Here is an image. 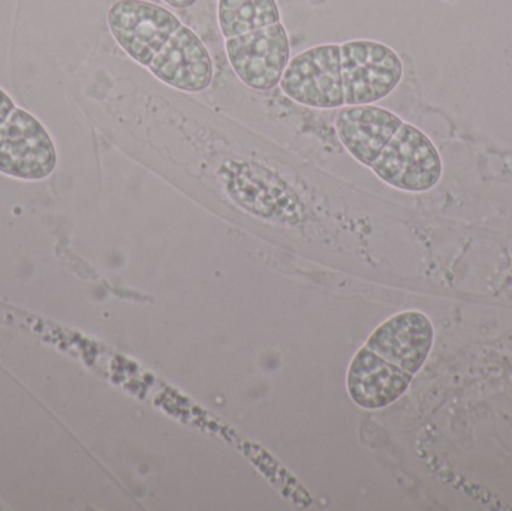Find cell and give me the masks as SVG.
Masks as SVG:
<instances>
[{
  "label": "cell",
  "instance_id": "7c38bea8",
  "mask_svg": "<svg viewBox=\"0 0 512 511\" xmlns=\"http://www.w3.org/2000/svg\"><path fill=\"white\" fill-rule=\"evenodd\" d=\"M164 2L174 9H186L191 8V6H194L195 3L198 2V0H164Z\"/></svg>",
  "mask_w": 512,
  "mask_h": 511
},
{
  "label": "cell",
  "instance_id": "6da1fadb",
  "mask_svg": "<svg viewBox=\"0 0 512 511\" xmlns=\"http://www.w3.org/2000/svg\"><path fill=\"white\" fill-rule=\"evenodd\" d=\"M218 21L237 77L259 92L279 86L291 44L276 0H218Z\"/></svg>",
  "mask_w": 512,
  "mask_h": 511
},
{
  "label": "cell",
  "instance_id": "7a4b0ae2",
  "mask_svg": "<svg viewBox=\"0 0 512 511\" xmlns=\"http://www.w3.org/2000/svg\"><path fill=\"white\" fill-rule=\"evenodd\" d=\"M182 20L147 0H119L108 11V27L123 51L144 68L170 45Z\"/></svg>",
  "mask_w": 512,
  "mask_h": 511
},
{
  "label": "cell",
  "instance_id": "9c48e42d",
  "mask_svg": "<svg viewBox=\"0 0 512 511\" xmlns=\"http://www.w3.org/2000/svg\"><path fill=\"white\" fill-rule=\"evenodd\" d=\"M403 120L393 111L376 105H351L340 108L336 131L340 143L360 164L372 167Z\"/></svg>",
  "mask_w": 512,
  "mask_h": 511
},
{
  "label": "cell",
  "instance_id": "5b68a950",
  "mask_svg": "<svg viewBox=\"0 0 512 511\" xmlns=\"http://www.w3.org/2000/svg\"><path fill=\"white\" fill-rule=\"evenodd\" d=\"M370 168L393 188L426 192L441 180L442 159L421 129L403 122Z\"/></svg>",
  "mask_w": 512,
  "mask_h": 511
},
{
  "label": "cell",
  "instance_id": "ba28073f",
  "mask_svg": "<svg viewBox=\"0 0 512 511\" xmlns=\"http://www.w3.org/2000/svg\"><path fill=\"white\" fill-rule=\"evenodd\" d=\"M147 69L167 86L188 93L203 92L215 75L209 50L185 24Z\"/></svg>",
  "mask_w": 512,
  "mask_h": 511
},
{
  "label": "cell",
  "instance_id": "3957f363",
  "mask_svg": "<svg viewBox=\"0 0 512 511\" xmlns=\"http://www.w3.org/2000/svg\"><path fill=\"white\" fill-rule=\"evenodd\" d=\"M280 89L292 101L310 108L345 107L340 44L307 48L289 60Z\"/></svg>",
  "mask_w": 512,
  "mask_h": 511
},
{
  "label": "cell",
  "instance_id": "52a82bcc",
  "mask_svg": "<svg viewBox=\"0 0 512 511\" xmlns=\"http://www.w3.org/2000/svg\"><path fill=\"white\" fill-rule=\"evenodd\" d=\"M435 329L418 311L400 312L382 323L367 339L366 347L408 374L420 372L432 351Z\"/></svg>",
  "mask_w": 512,
  "mask_h": 511
},
{
  "label": "cell",
  "instance_id": "277c9868",
  "mask_svg": "<svg viewBox=\"0 0 512 511\" xmlns=\"http://www.w3.org/2000/svg\"><path fill=\"white\" fill-rule=\"evenodd\" d=\"M345 107L387 98L403 77L399 54L381 42L357 39L340 44Z\"/></svg>",
  "mask_w": 512,
  "mask_h": 511
},
{
  "label": "cell",
  "instance_id": "8fae6325",
  "mask_svg": "<svg viewBox=\"0 0 512 511\" xmlns=\"http://www.w3.org/2000/svg\"><path fill=\"white\" fill-rule=\"evenodd\" d=\"M12 110H14V102L0 89V125L5 122L6 117L12 113Z\"/></svg>",
  "mask_w": 512,
  "mask_h": 511
},
{
  "label": "cell",
  "instance_id": "30bf717a",
  "mask_svg": "<svg viewBox=\"0 0 512 511\" xmlns=\"http://www.w3.org/2000/svg\"><path fill=\"white\" fill-rule=\"evenodd\" d=\"M414 375L363 347L348 369L346 387L349 396L364 410H379L396 402L411 386Z\"/></svg>",
  "mask_w": 512,
  "mask_h": 511
},
{
  "label": "cell",
  "instance_id": "8992f818",
  "mask_svg": "<svg viewBox=\"0 0 512 511\" xmlns=\"http://www.w3.org/2000/svg\"><path fill=\"white\" fill-rule=\"evenodd\" d=\"M56 150L47 129L14 108L0 125V173L24 180L47 177L56 167Z\"/></svg>",
  "mask_w": 512,
  "mask_h": 511
}]
</instances>
